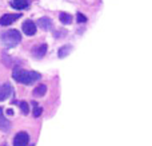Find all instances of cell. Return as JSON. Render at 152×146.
<instances>
[{
    "label": "cell",
    "mask_w": 152,
    "mask_h": 146,
    "mask_svg": "<svg viewBox=\"0 0 152 146\" xmlns=\"http://www.w3.org/2000/svg\"><path fill=\"white\" fill-rule=\"evenodd\" d=\"M12 78L21 85H32L39 79H42V74L37 71H27L23 69H15L12 72Z\"/></svg>",
    "instance_id": "6da1fadb"
},
{
    "label": "cell",
    "mask_w": 152,
    "mask_h": 146,
    "mask_svg": "<svg viewBox=\"0 0 152 146\" xmlns=\"http://www.w3.org/2000/svg\"><path fill=\"white\" fill-rule=\"evenodd\" d=\"M0 42L5 46V47H16L19 43L21 42V35L18 29H7L0 35Z\"/></svg>",
    "instance_id": "7a4b0ae2"
},
{
    "label": "cell",
    "mask_w": 152,
    "mask_h": 146,
    "mask_svg": "<svg viewBox=\"0 0 152 146\" xmlns=\"http://www.w3.org/2000/svg\"><path fill=\"white\" fill-rule=\"evenodd\" d=\"M21 18L20 13H5L0 18V26L3 27H7V26H11L12 23H15L16 20Z\"/></svg>",
    "instance_id": "3957f363"
},
{
    "label": "cell",
    "mask_w": 152,
    "mask_h": 146,
    "mask_svg": "<svg viewBox=\"0 0 152 146\" xmlns=\"http://www.w3.org/2000/svg\"><path fill=\"white\" fill-rule=\"evenodd\" d=\"M29 144V136L26 131H19L13 138V146H28Z\"/></svg>",
    "instance_id": "277c9868"
},
{
    "label": "cell",
    "mask_w": 152,
    "mask_h": 146,
    "mask_svg": "<svg viewBox=\"0 0 152 146\" xmlns=\"http://www.w3.org/2000/svg\"><path fill=\"white\" fill-rule=\"evenodd\" d=\"M21 28H23V32L26 35H28V36H32V35H35L36 34V28H37V26L34 23L32 20H26L23 23V26H21Z\"/></svg>",
    "instance_id": "5b68a950"
},
{
    "label": "cell",
    "mask_w": 152,
    "mask_h": 146,
    "mask_svg": "<svg viewBox=\"0 0 152 146\" xmlns=\"http://www.w3.org/2000/svg\"><path fill=\"white\" fill-rule=\"evenodd\" d=\"M36 26L39 27V28H42L43 31H50V29H52V20H51L50 18H47V16H43V18H40L39 20H37Z\"/></svg>",
    "instance_id": "8992f818"
},
{
    "label": "cell",
    "mask_w": 152,
    "mask_h": 146,
    "mask_svg": "<svg viewBox=\"0 0 152 146\" xmlns=\"http://www.w3.org/2000/svg\"><path fill=\"white\" fill-rule=\"evenodd\" d=\"M45 52H47V44H45V43L35 46V47L31 50V54L35 56V58H37V59L43 58V56L45 55Z\"/></svg>",
    "instance_id": "52a82bcc"
},
{
    "label": "cell",
    "mask_w": 152,
    "mask_h": 146,
    "mask_svg": "<svg viewBox=\"0 0 152 146\" xmlns=\"http://www.w3.org/2000/svg\"><path fill=\"white\" fill-rule=\"evenodd\" d=\"M11 94H12V86L10 83H4L0 86V101H5L11 97Z\"/></svg>",
    "instance_id": "ba28073f"
},
{
    "label": "cell",
    "mask_w": 152,
    "mask_h": 146,
    "mask_svg": "<svg viewBox=\"0 0 152 146\" xmlns=\"http://www.w3.org/2000/svg\"><path fill=\"white\" fill-rule=\"evenodd\" d=\"M11 129V122L3 115V109L0 107V130L1 131H8Z\"/></svg>",
    "instance_id": "9c48e42d"
},
{
    "label": "cell",
    "mask_w": 152,
    "mask_h": 146,
    "mask_svg": "<svg viewBox=\"0 0 152 146\" xmlns=\"http://www.w3.org/2000/svg\"><path fill=\"white\" fill-rule=\"evenodd\" d=\"M11 5L15 10H26V8H28L29 3L28 0H11Z\"/></svg>",
    "instance_id": "30bf717a"
},
{
    "label": "cell",
    "mask_w": 152,
    "mask_h": 146,
    "mask_svg": "<svg viewBox=\"0 0 152 146\" xmlns=\"http://www.w3.org/2000/svg\"><path fill=\"white\" fill-rule=\"evenodd\" d=\"M72 51V46H69V44H67V46H63V47L59 50V52H58V55H59V58H66L67 55H68L69 52Z\"/></svg>",
    "instance_id": "8fae6325"
},
{
    "label": "cell",
    "mask_w": 152,
    "mask_h": 146,
    "mask_svg": "<svg viewBox=\"0 0 152 146\" xmlns=\"http://www.w3.org/2000/svg\"><path fill=\"white\" fill-rule=\"evenodd\" d=\"M47 93V86L45 85H39L34 90V95L35 97H43Z\"/></svg>",
    "instance_id": "7c38bea8"
},
{
    "label": "cell",
    "mask_w": 152,
    "mask_h": 146,
    "mask_svg": "<svg viewBox=\"0 0 152 146\" xmlns=\"http://www.w3.org/2000/svg\"><path fill=\"white\" fill-rule=\"evenodd\" d=\"M59 19H60V21L63 24H69L72 21V15H69L67 12H60L59 13Z\"/></svg>",
    "instance_id": "4fadbf2b"
},
{
    "label": "cell",
    "mask_w": 152,
    "mask_h": 146,
    "mask_svg": "<svg viewBox=\"0 0 152 146\" xmlns=\"http://www.w3.org/2000/svg\"><path fill=\"white\" fill-rule=\"evenodd\" d=\"M19 107H20L21 109V111H23V114H28L29 113V107H28V103H27V102H24V101H21V102H19Z\"/></svg>",
    "instance_id": "5bb4252c"
},
{
    "label": "cell",
    "mask_w": 152,
    "mask_h": 146,
    "mask_svg": "<svg viewBox=\"0 0 152 146\" xmlns=\"http://www.w3.org/2000/svg\"><path fill=\"white\" fill-rule=\"evenodd\" d=\"M32 105H34V117H40V115H42V107H39L37 106V103L36 102H32Z\"/></svg>",
    "instance_id": "9a60e30c"
},
{
    "label": "cell",
    "mask_w": 152,
    "mask_h": 146,
    "mask_svg": "<svg viewBox=\"0 0 152 146\" xmlns=\"http://www.w3.org/2000/svg\"><path fill=\"white\" fill-rule=\"evenodd\" d=\"M76 20H77V23H86L87 21V18L83 15L81 12H79L77 15H76Z\"/></svg>",
    "instance_id": "2e32d148"
},
{
    "label": "cell",
    "mask_w": 152,
    "mask_h": 146,
    "mask_svg": "<svg viewBox=\"0 0 152 146\" xmlns=\"http://www.w3.org/2000/svg\"><path fill=\"white\" fill-rule=\"evenodd\" d=\"M3 146H8V145H7V144H4V145H3Z\"/></svg>",
    "instance_id": "e0dca14e"
}]
</instances>
